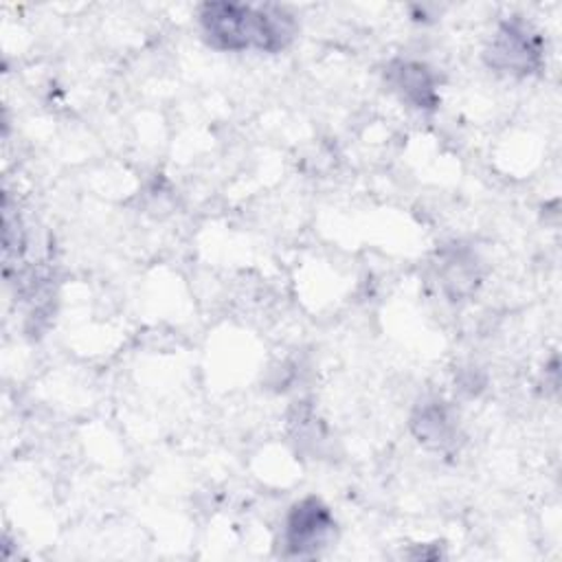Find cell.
<instances>
[{"instance_id":"1","label":"cell","mask_w":562,"mask_h":562,"mask_svg":"<svg viewBox=\"0 0 562 562\" xmlns=\"http://www.w3.org/2000/svg\"><path fill=\"white\" fill-rule=\"evenodd\" d=\"M200 29L204 40L217 50H266L279 53L292 44L296 20L274 4L206 2L200 9Z\"/></svg>"},{"instance_id":"2","label":"cell","mask_w":562,"mask_h":562,"mask_svg":"<svg viewBox=\"0 0 562 562\" xmlns=\"http://www.w3.org/2000/svg\"><path fill=\"white\" fill-rule=\"evenodd\" d=\"M483 57L485 64L496 72L529 77L542 68V37L529 22L520 18H509L498 24Z\"/></svg>"},{"instance_id":"3","label":"cell","mask_w":562,"mask_h":562,"mask_svg":"<svg viewBox=\"0 0 562 562\" xmlns=\"http://www.w3.org/2000/svg\"><path fill=\"white\" fill-rule=\"evenodd\" d=\"M336 529V520L329 507L316 498L307 496L292 505L283 525V555L288 558H310L329 544Z\"/></svg>"},{"instance_id":"4","label":"cell","mask_w":562,"mask_h":562,"mask_svg":"<svg viewBox=\"0 0 562 562\" xmlns=\"http://www.w3.org/2000/svg\"><path fill=\"white\" fill-rule=\"evenodd\" d=\"M386 81L400 94L402 101L417 110H435L439 105V92L432 70L413 59H395L386 68Z\"/></svg>"},{"instance_id":"5","label":"cell","mask_w":562,"mask_h":562,"mask_svg":"<svg viewBox=\"0 0 562 562\" xmlns=\"http://www.w3.org/2000/svg\"><path fill=\"white\" fill-rule=\"evenodd\" d=\"M411 430L428 448H446L454 441V422L441 402L422 404L411 417Z\"/></svg>"},{"instance_id":"6","label":"cell","mask_w":562,"mask_h":562,"mask_svg":"<svg viewBox=\"0 0 562 562\" xmlns=\"http://www.w3.org/2000/svg\"><path fill=\"white\" fill-rule=\"evenodd\" d=\"M476 281H479L476 266H474V261H472V257L468 252L452 250L450 255L443 257L441 283H443V290L448 292V296L452 301L474 292Z\"/></svg>"}]
</instances>
